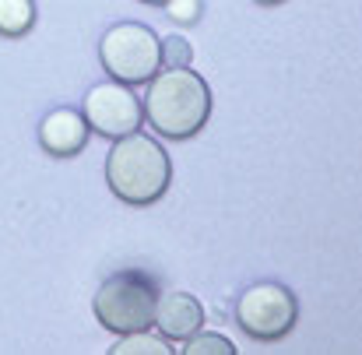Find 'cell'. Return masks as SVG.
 Returning a JSON list of instances; mask_svg holds the SVG:
<instances>
[{"instance_id": "cell-1", "label": "cell", "mask_w": 362, "mask_h": 355, "mask_svg": "<svg viewBox=\"0 0 362 355\" xmlns=\"http://www.w3.org/2000/svg\"><path fill=\"white\" fill-rule=\"evenodd\" d=\"M144 120L165 141H190L211 120V88L190 67H169L148 81Z\"/></svg>"}, {"instance_id": "cell-9", "label": "cell", "mask_w": 362, "mask_h": 355, "mask_svg": "<svg viewBox=\"0 0 362 355\" xmlns=\"http://www.w3.org/2000/svg\"><path fill=\"white\" fill-rule=\"evenodd\" d=\"M35 28V4L32 0H0V35L21 39Z\"/></svg>"}, {"instance_id": "cell-4", "label": "cell", "mask_w": 362, "mask_h": 355, "mask_svg": "<svg viewBox=\"0 0 362 355\" xmlns=\"http://www.w3.org/2000/svg\"><path fill=\"white\" fill-rule=\"evenodd\" d=\"M155 303H158V285L144 271H120L99 285L92 310L106 331L130 334L155 324Z\"/></svg>"}, {"instance_id": "cell-8", "label": "cell", "mask_w": 362, "mask_h": 355, "mask_svg": "<svg viewBox=\"0 0 362 355\" xmlns=\"http://www.w3.org/2000/svg\"><path fill=\"white\" fill-rule=\"evenodd\" d=\"M151 327H158L169 342H187L204 327V306L190 292H158Z\"/></svg>"}, {"instance_id": "cell-3", "label": "cell", "mask_w": 362, "mask_h": 355, "mask_svg": "<svg viewBox=\"0 0 362 355\" xmlns=\"http://www.w3.org/2000/svg\"><path fill=\"white\" fill-rule=\"evenodd\" d=\"M99 60L123 85H148L162 71V39L141 21H117L99 39Z\"/></svg>"}, {"instance_id": "cell-5", "label": "cell", "mask_w": 362, "mask_h": 355, "mask_svg": "<svg viewBox=\"0 0 362 355\" xmlns=\"http://www.w3.org/2000/svg\"><path fill=\"white\" fill-rule=\"evenodd\" d=\"M236 320L253 342H281L285 334L296 331L299 299L281 281H257L240 296Z\"/></svg>"}, {"instance_id": "cell-10", "label": "cell", "mask_w": 362, "mask_h": 355, "mask_svg": "<svg viewBox=\"0 0 362 355\" xmlns=\"http://www.w3.org/2000/svg\"><path fill=\"white\" fill-rule=\"evenodd\" d=\"M169 338L158 331V334H151L148 327L144 331H130V334H120V342H117V349L113 355H169Z\"/></svg>"}, {"instance_id": "cell-13", "label": "cell", "mask_w": 362, "mask_h": 355, "mask_svg": "<svg viewBox=\"0 0 362 355\" xmlns=\"http://www.w3.org/2000/svg\"><path fill=\"white\" fill-rule=\"evenodd\" d=\"M165 11H169L173 21H180V25H194V21L201 18V0H169Z\"/></svg>"}, {"instance_id": "cell-12", "label": "cell", "mask_w": 362, "mask_h": 355, "mask_svg": "<svg viewBox=\"0 0 362 355\" xmlns=\"http://www.w3.org/2000/svg\"><path fill=\"white\" fill-rule=\"evenodd\" d=\"M194 50L187 39H165L162 42V67H190Z\"/></svg>"}, {"instance_id": "cell-11", "label": "cell", "mask_w": 362, "mask_h": 355, "mask_svg": "<svg viewBox=\"0 0 362 355\" xmlns=\"http://www.w3.org/2000/svg\"><path fill=\"white\" fill-rule=\"evenodd\" d=\"M183 355H236V345L222 334H190L183 342Z\"/></svg>"}, {"instance_id": "cell-6", "label": "cell", "mask_w": 362, "mask_h": 355, "mask_svg": "<svg viewBox=\"0 0 362 355\" xmlns=\"http://www.w3.org/2000/svg\"><path fill=\"white\" fill-rule=\"evenodd\" d=\"M81 117L95 134L117 141V137H127V134L141 130L144 106H141V99L134 95L130 85L113 78V81H103V85L88 88V95L81 103Z\"/></svg>"}, {"instance_id": "cell-2", "label": "cell", "mask_w": 362, "mask_h": 355, "mask_svg": "<svg viewBox=\"0 0 362 355\" xmlns=\"http://www.w3.org/2000/svg\"><path fill=\"white\" fill-rule=\"evenodd\" d=\"M106 183L130 208H148L165 197L173 183V162L155 137L127 134L117 137L106 155Z\"/></svg>"}, {"instance_id": "cell-14", "label": "cell", "mask_w": 362, "mask_h": 355, "mask_svg": "<svg viewBox=\"0 0 362 355\" xmlns=\"http://www.w3.org/2000/svg\"><path fill=\"white\" fill-rule=\"evenodd\" d=\"M141 4H151V7H165L169 0H141Z\"/></svg>"}, {"instance_id": "cell-7", "label": "cell", "mask_w": 362, "mask_h": 355, "mask_svg": "<svg viewBox=\"0 0 362 355\" xmlns=\"http://www.w3.org/2000/svg\"><path fill=\"white\" fill-rule=\"evenodd\" d=\"M88 134H92V127L71 106H60V110L46 113L42 123H39V144L53 158H74V155H81L85 144H88Z\"/></svg>"}, {"instance_id": "cell-15", "label": "cell", "mask_w": 362, "mask_h": 355, "mask_svg": "<svg viewBox=\"0 0 362 355\" xmlns=\"http://www.w3.org/2000/svg\"><path fill=\"white\" fill-rule=\"evenodd\" d=\"M257 4H264V7H274V4H285V0H257Z\"/></svg>"}]
</instances>
